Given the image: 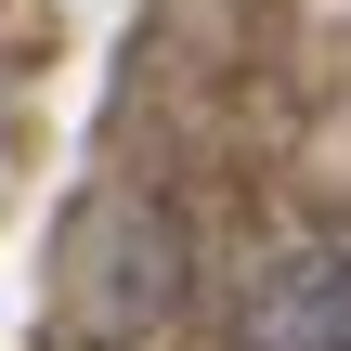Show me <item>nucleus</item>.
Listing matches in <instances>:
<instances>
[{
  "instance_id": "nucleus-1",
  "label": "nucleus",
  "mask_w": 351,
  "mask_h": 351,
  "mask_svg": "<svg viewBox=\"0 0 351 351\" xmlns=\"http://www.w3.org/2000/svg\"><path fill=\"white\" fill-rule=\"evenodd\" d=\"M247 351H351V247H287L247 287Z\"/></svg>"
}]
</instances>
